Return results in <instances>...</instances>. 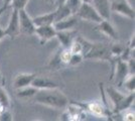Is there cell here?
<instances>
[{
  "label": "cell",
  "instance_id": "cell-1",
  "mask_svg": "<svg viewBox=\"0 0 135 121\" xmlns=\"http://www.w3.org/2000/svg\"><path fill=\"white\" fill-rule=\"evenodd\" d=\"M32 98L34 102L55 109H62L69 105L68 97L57 88L37 90Z\"/></svg>",
  "mask_w": 135,
  "mask_h": 121
},
{
  "label": "cell",
  "instance_id": "cell-2",
  "mask_svg": "<svg viewBox=\"0 0 135 121\" xmlns=\"http://www.w3.org/2000/svg\"><path fill=\"white\" fill-rule=\"evenodd\" d=\"M82 43V55L85 60H99V61H111L112 56L110 52V46L104 42H92L78 36Z\"/></svg>",
  "mask_w": 135,
  "mask_h": 121
},
{
  "label": "cell",
  "instance_id": "cell-3",
  "mask_svg": "<svg viewBox=\"0 0 135 121\" xmlns=\"http://www.w3.org/2000/svg\"><path fill=\"white\" fill-rule=\"evenodd\" d=\"M76 15L78 16V18L90 21V22L99 23L103 20L101 15L97 12V10L89 2H82V4H81L80 8L78 9Z\"/></svg>",
  "mask_w": 135,
  "mask_h": 121
},
{
  "label": "cell",
  "instance_id": "cell-4",
  "mask_svg": "<svg viewBox=\"0 0 135 121\" xmlns=\"http://www.w3.org/2000/svg\"><path fill=\"white\" fill-rule=\"evenodd\" d=\"M111 12L118 13L125 17L134 20L135 11L128 0H113L111 2Z\"/></svg>",
  "mask_w": 135,
  "mask_h": 121
},
{
  "label": "cell",
  "instance_id": "cell-5",
  "mask_svg": "<svg viewBox=\"0 0 135 121\" xmlns=\"http://www.w3.org/2000/svg\"><path fill=\"white\" fill-rule=\"evenodd\" d=\"M18 20H19L20 32L28 35H34L35 25L32 21V18L29 16V14L26 12L25 8L18 10Z\"/></svg>",
  "mask_w": 135,
  "mask_h": 121
},
{
  "label": "cell",
  "instance_id": "cell-6",
  "mask_svg": "<svg viewBox=\"0 0 135 121\" xmlns=\"http://www.w3.org/2000/svg\"><path fill=\"white\" fill-rule=\"evenodd\" d=\"M128 75L130 74L127 62L118 58L115 63V84L117 85V87L122 86L124 80L127 78Z\"/></svg>",
  "mask_w": 135,
  "mask_h": 121
},
{
  "label": "cell",
  "instance_id": "cell-7",
  "mask_svg": "<svg viewBox=\"0 0 135 121\" xmlns=\"http://www.w3.org/2000/svg\"><path fill=\"white\" fill-rule=\"evenodd\" d=\"M5 35L9 36L11 40L15 38L17 35H20V27H19V20H18V10L12 9V13L10 15V19L6 26Z\"/></svg>",
  "mask_w": 135,
  "mask_h": 121
},
{
  "label": "cell",
  "instance_id": "cell-8",
  "mask_svg": "<svg viewBox=\"0 0 135 121\" xmlns=\"http://www.w3.org/2000/svg\"><path fill=\"white\" fill-rule=\"evenodd\" d=\"M34 35H36L41 45H45L51 38L56 37V30L55 29L54 25H44V26H37L35 27Z\"/></svg>",
  "mask_w": 135,
  "mask_h": 121
},
{
  "label": "cell",
  "instance_id": "cell-9",
  "mask_svg": "<svg viewBox=\"0 0 135 121\" xmlns=\"http://www.w3.org/2000/svg\"><path fill=\"white\" fill-rule=\"evenodd\" d=\"M90 3L101 15L103 19H110L111 17V1L110 0H91Z\"/></svg>",
  "mask_w": 135,
  "mask_h": 121
},
{
  "label": "cell",
  "instance_id": "cell-10",
  "mask_svg": "<svg viewBox=\"0 0 135 121\" xmlns=\"http://www.w3.org/2000/svg\"><path fill=\"white\" fill-rule=\"evenodd\" d=\"M78 16L76 14H72L69 17L59 20L54 23V27L56 31H62V30H69V29H74L77 24H78Z\"/></svg>",
  "mask_w": 135,
  "mask_h": 121
},
{
  "label": "cell",
  "instance_id": "cell-11",
  "mask_svg": "<svg viewBox=\"0 0 135 121\" xmlns=\"http://www.w3.org/2000/svg\"><path fill=\"white\" fill-rule=\"evenodd\" d=\"M77 31L75 29H69V30H62L56 31V37L61 42L62 47H70L75 38L77 37Z\"/></svg>",
  "mask_w": 135,
  "mask_h": 121
},
{
  "label": "cell",
  "instance_id": "cell-12",
  "mask_svg": "<svg viewBox=\"0 0 135 121\" xmlns=\"http://www.w3.org/2000/svg\"><path fill=\"white\" fill-rule=\"evenodd\" d=\"M97 30H99L100 32L106 35L107 36H109V37L113 40H118V38H119L118 31H117V30L115 29V27L111 24V22L109 21V19H103L101 22L98 23Z\"/></svg>",
  "mask_w": 135,
  "mask_h": 121
},
{
  "label": "cell",
  "instance_id": "cell-13",
  "mask_svg": "<svg viewBox=\"0 0 135 121\" xmlns=\"http://www.w3.org/2000/svg\"><path fill=\"white\" fill-rule=\"evenodd\" d=\"M35 74H27V73H22L15 76L13 80V88L17 90L23 87H26L31 85V82L35 77Z\"/></svg>",
  "mask_w": 135,
  "mask_h": 121
},
{
  "label": "cell",
  "instance_id": "cell-14",
  "mask_svg": "<svg viewBox=\"0 0 135 121\" xmlns=\"http://www.w3.org/2000/svg\"><path fill=\"white\" fill-rule=\"evenodd\" d=\"M31 86L36 88L37 90L40 89H54V88H57L59 85L56 82L49 79V78H45V77H37L35 76L34 79L31 82Z\"/></svg>",
  "mask_w": 135,
  "mask_h": 121
},
{
  "label": "cell",
  "instance_id": "cell-15",
  "mask_svg": "<svg viewBox=\"0 0 135 121\" xmlns=\"http://www.w3.org/2000/svg\"><path fill=\"white\" fill-rule=\"evenodd\" d=\"M106 92H107L108 97L112 101V104H113L112 112L114 113L115 110L117 109V107L119 106V104L121 103V101L124 99L125 95L122 94L121 92H119L116 88H114V87H112V86L107 87V88H106Z\"/></svg>",
  "mask_w": 135,
  "mask_h": 121
},
{
  "label": "cell",
  "instance_id": "cell-16",
  "mask_svg": "<svg viewBox=\"0 0 135 121\" xmlns=\"http://www.w3.org/2000/svg\"><path fill=\"white\" fill-rule=\"evenodd\" d=\"M86 108L90 111L93 115L98 116V117H105L108 116L109 112L108 109L104 107V105L99 102H91L86 105Z\"/></svg>",
  "mask_w": 135,
  "mask_h": 121
},
{
  "label": "cell",
  "instance_id": "cell-17",
  "mask_svg": "<svg viewBox=\"0 0 135 121\" xmlns=\"http://www.w3.org/2000/svg\"><path fill=\"white\" fill-rule=\"evenodd\" d=\"M35 27L37 26H44V25H52L55 22V11L50 12V13H45L41 14L36 17L32 18Z\"/></svg>",
  "mask_w": 135,
  "mask_h": 121
},
{
  "label": "cell",
  "instance_id": "cell-18",
  "mask_svg": "<svg viewBox=\"0 0 135 121\" xmlns=\"http://www.w3.org/2000/svg\"><path fill=\"white\" fill-rule=\"evenodd\" d=\"M37 92V89L34 88L33 86L29 85V86L23 87L20 89L16 90V96L18 98L21 99H27V98H32L34 95Z\"/></svg>",
  "mask_w": 135,
  "mask_h": 121
},
{
  "label": "cell",
  "instance_id": "cell-19",
  "mask_svg": "<svg viewBox=\"0 0 135 121\" xmlns=\"http://www.w3.org/2000/svg\"><path fill=\"white\" fill-rule=\"evenodd\" d=\"M70 15H72V12L68 8V6L66 5L65 3L59 4V5H57V8H56V11H55V22L69 17Z\"/></svg>",
  "mask_w": 135,
  "mask_h": 121
},
{
  "label": "cell",
  "instance_id": "cell-20",
  "mask_svg": "<svg viewBox=\"0 0 135 121\" xmlns=\"http://www.w3.org/2000/svg\"><path fill=\"white\" fill-rule=\"evenodd\" d=\"M133 102H134V92H129L128 95H125L124 99L121 101V103L119 104V106L117 107V109L115 110L114 113H119L121 111L127 110L132 106Z\"/></svg>",
  "mask_w": 135,
  "mask_h": 121
},
{
  "label": "cell",
  "instance_id": "cell-21",
  "mask_svg": "<svg viewBox=\"0 0 135 121\" xmlns=\"http://www.w3.org/2000/svg\"><path fill=\"white\" fill-rule=\"evenodd\" d=\"M0 106L4 109H10V98L9 95L2 85H0Z\"/></svg>",
  "mask_w": 135,
  "mask_h": 121
},
{
  "label": "cell",
  "instance_id": "cell-22",
  "mask_svg": "<svg viewBox=\"0 0 135 121\" xmlns=\"http://www.w3.org/2000/svg\"><path fill=\"white\" fill-rule=\"evenodd\" d=\"M125 89L129 92H134L135 90V75L134 74H130L127 76V78L124 80L123 84Z\"/></svg>",
  "mask_w": 135,
  "mask_h": 121
},
{
  "label": "cell",
  "instance_id": "cell-23",
  "mask_svg": "<svg viewBox=\"0 0 135 121\" xmlns=\"http://www.w3.org/2000/svg\"><path fill=\"white\" fill-rule=\"evenodd\" d=\"M71 56H72V52H71V51H70L69 47H62V51L59 52V58H60V61H61V63L65 64V65H69Z\"/></svg>",
  "mask_w": 135,
  "mask_h": 121
},
{
  "label": "cell",
  "instance_id": "cell-24",
  "mask_svg": "<svg viewBox=\"0 0 135 121\" xmlns=\"http://www.w3.org/2000/svg\"><path fill=\"white\" fill-rule=\"evenodd\" d=\"M64 3L71 10L72 14H76L77 11H78V9L80 8L81 4H82V0H66Z\"/></svg>",
  "mask_w": 135,
  "mask_h": 121
},
{
  "label": "cell",
  "instance_id": "cell-25",
  "mask_svg": "<svg viewBox=\"0 0 135 121\" xmlns=\"http://www.w3.org/2000/svg\"><path fill=\"white\" fill-rule=\"evenodd\" d=\"M125 50L122 45L120 43H114L110 46V52H111V56L112 58H120V56L122 55L123 51Z\"/></svg>",
  "mask_w": 135,
  "mask_h": 121
},
{
  "label": "cell",
  "instance_id": "cell-26",
  "mask_svg": "<svg viewBox=\"0 0 135 121\" xmlns=\"http://www.w3.org/2000/svg\"><path fill=\"white\" fill-rule=\"evenodd\" d=\"M85 59L82 54H72L71 59H70V62H69V65L70 66H78Z\"/></svg>",
  "mask_w": 135,
  "mask_h": 121
},
{
  "label": "cell",
  "instance_id": "cell-27",
  "mask_svg": "<svg viewBox=\"0 0 135 121\" xmlns=\"http://www.w3.org/2000/svg\"><path fill=\"white\" fill-rule=\"evenodd\" d=\"M29 0H12L10 3V7H12V9H23L25 8L26 4L28 3Z\"/></svg>",
  "mask_w": 135,
  "mask_h": 121
},
{
  "label": "cell",
  "instance_id": "cell-28",
  "mask_svg": "<svg viewBox=\"0 0 135 121\" xmlns=\"http://www.w3.org/2000/svg\"><path fill=\"white\" fill-rule=\"evenodd\" d=\"M13 117L9 109H2L0 111V120L1 121H11Z\"/></svg>",
  "mask_w": 135,
  "mask_h": 121
},
{
  "label": "cell",
  "instance_id": "cell-29",
  "mask_svg": "<svg viewBox=\"0 0 135 121\" xmlns=\"http://www.w3.org/2000/svg\"><path fill=\"white\" fill-rule=\"evenodd\" d=\"M135 119V115L133 112H127L125 115H124L123 120L125 121H133Z\"/></svg>",
  "mask_w": 135,
  "mask_h": 121
},
{
  "label": "cell",
  "instance_id": "cell-30",
  "mask_svg": "<svg viewBox=\"0 0 135 121\" xmlns=\"http://www.w3.org/2000/svg\"><path fill=\"white\" fill-rule=\"evenodd\" d=\"M134 43H135V37H134V35H133L131 36L129 43H128V47H129L130 50H134V46H135Z\"/></svg>",
  "mask_w": 135,
  "mask_h": 121
},
{
  "label": "cell",
  "instance_id": "cell-31",
  "mask_svg": "<svg viewBox=\"0 0 135 121\" xmlns=\"http://www.w3.org/2000/svg\"><path fill=\"white\" fill-rule=\"evenodd\" d=\"M6 35H5V30L2 28V27H0V40H2L3 37H5Z\"/></svg>",
  "mask_w": 135,
  "mask_h": 121
},
{
  "label": "cell",
  "instance_id": "cell-32",
  "mask_svg": "<svg viewBox=\"0 0 135 121\" xmlns=\"http://www.w3.org/2000/svg\"><path fill=\"white\" fill-rule=\"evenodd\" d=\"M7 8H8V7L5 6V5H3V6H1V7H0V17H1V15L6 11V9H7Z\"/></svg>",
  "mask_w": 135,
  "mask_h": 121
},
{
  "label": "cell",
  "instance_id": "cell-33",
  "mask_svg": "<svg viewBox=\"0 0 135 121\" xmlns=\"http://www.w3.org/2000/svg\"><path fill=\"white\" fill-rule=\"evenodd\" d=\"M5 84V79H4V77L2 76V73H1V71H0V85H4Z\"/></svg>",
  "mask_w": 135,
  "mask_h": 121
},
{
  "label": "cell",
  "instance_id": "cell-34",
  "mask_svg": "<svg viewBox=\"0 0 135 121\" xmlns=\"http://www.w3.org/2000/svg\"><path fill=\"white\" fill-rule=\"evenodd\" d=\"M11 1L12 0H3V5L9 7V6H10V3H11Z\"/></svg>",
  "mask_w": 135,
  "mask_h": 121
},
{
  "label": "cell",
  "instance_id": "cell-35",
  "mask_svg": "<svg viewBox=\"0 0 135 121\" xmlns=\"http://www.w3.org/2000/svg\"><path fill=\"white\" fill-rule=\"evenodd\" d=\"M65 1H66V0H56V4H57V5H59V4H62V3H64V2H65Z\"/></svg>",
  "mask_w": 135,
  "mask_h": 121
},
{
  "label": "cell",
  "instance_id": "cell-36",
  "mask_svg": "<svg viewBox=\"0 0 135 121\" xmlns=\"http://www.w3.org/2000/svg\"><path fill=\"white\" fill-rule=\"evenodd\" d=\"M45 2L47 3H52V2H56V0H45Z\"/></svg>",
  "mask_w": 135,
  "mask_h": 121
},
{
  "label": "cell",
  "instance_id": "cell-37",
  "mask_svg": "<svg viewBox=\"0 0 135 121\" xmlns=\"http://www.w3.org/2000/svg\"><path fill=\"white\" fill-rule=\"evenodd\" d=\"M90 1L91 0H82V2H89V3H90Z\"/></svg>",
  "mask_w": 135,
  "mask_h": 121
}]
</instances>
